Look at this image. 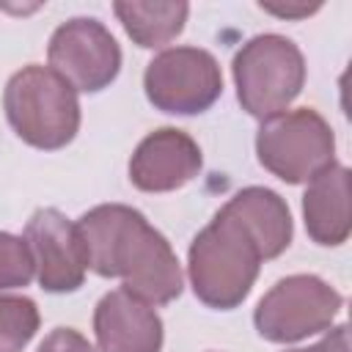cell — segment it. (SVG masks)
I'll return each mask as SVG.
<instances>
[{"label": "cell", "instance_id": "obj_1", "mask_svg": "<svg viewBox=\"0 0 352 352\" xmlns=\"http://www.w3.org/2000/svg\"><path fill=\"white\" fill-rule=\"evenodd\" d=\"M88 270L121 278L124 289L148 305L173 302L182 289V267L170 242L126 204H99L77 223Z\"/></svg>", "mask_w": 352, "mask_h": 352}, {"label": "cell", "instance_id": "obj_2", "mask_svg": "<svg viewBox=\"0 0 352 352\" xmlns=\"http://www.w3.org/2000/svg\"><path fill=\"white\" fill-rule=\"evenodd\" d=\"M261 250L250 231L220 206L209 226H204L190 242L187 253V275L195 297L217 311H231L245 302L250 294L258 267Z\"/></svg>", "mask_w": 352, "mask_h": 352}, {"label": "cell", "instance_id": "obj_3", "mask_svg": "<svg viewBox=\"0 0 352 352\" xmlns=\"http://www.w3.org/2000/svg\"><path fill=\"white\" fill-rule=\"evenodd\" d=\"M3 107L11 129L41 151L63 148L80 129L77 91L60 74L38 63L22 66L8 77Z\"/></svg>", "mask_w": 352, "mask_h": 352}, {"label": "cell", "instance_id": "obj_4", "mask_svg": "<svg viewBox=\"0 0 352 352\" xmlns=\"http://www.w3.org/2000/svg\"><path fill=\"white\" fill-rule=\"evenodd\" d=\"M236 99L253 118H272L300 96L305 85V58L300 47L278 33L253 36L231 63Z\"/></svg>", "mask_w": 352, "mask_h": 352}, {"label": "cell", "instance_id": "obj_5", "mask_svg": "<svg viewBox=\"0 0 352 352\" xmlns=\"http://www.w3.org/2000/svg\"><path fill=\"white\" fill-rule=\"evenodd\" d=\"M256 154L280 182L305 184L336 162V135L314 107H300L261 121Z\"/></svg>", "mask_w": 352, "mask_h": 352}, {"label": "cell", "instance_id": "obj_6", "mask_svg": "<svg viewBox=\"0 0 352 352\" xmlns=\"http://www.w3.org/2000/svg\"><path fill=\"white\" fill-rule=\"evenodd\" d=\"M341 302V294L319 275H289L258 300L253 324L261 338L272 344H292L330 330Z\"/></svg>", "mask_w": 352, "mask_h": 352}, {"label": "cell", "instance_id": "obj_7", "mask_svg": "<svg viewBox=\"0 0 352 352\" xmlns=\"http://www.w3.org/2000/svg\"><path fill=\"white\" fill-rule=\"evenodd\" d=\"M146 99L170 116H198L223 94V72L201 47H170L154 55L143 72Z\"/></svg>", "mask_w": 352, "mask_h": 352}, {"label": "cell", "instance_id": "obj_8", "mask_svg": "<svg viewBox=\"0 0 352 352\" xmlns=\"http://www.w3.org/2000/svg\"><path fill=\"white\" fill-rule=\"evenodd\" d=\"M47 60L74 91L96 94L121 72V47L113 33L94 16H74L55 28Z\"/></svg>", "mask_w": 352, "mask_h": 352}, {"label": "cell", "instance_id": "obj_9", "mask_svg": "<svg viewBox=\"0 0 352 352\" xmlns=\"http://www.w3.org/2000/svg\"><path fill=\"white\" fill-rule=\"evenodd\" d=\"M25 242L33 256L38 286L50 294L77 292L85 280L88 261L77 226L58 209H38L25 226Z\"/></svg>", "mask_w": 352, "mask_h": 352}, {"label": "cell", "instance_id": "obj_10", "mask_svg": "<svg viewBox=\"0 0 352 352\" xmlns=\"http://www.w3.org/2000/svg\"><path fill=\"white\" fill-rule=\"evenodd\" d=\"M201 165L198 143L176 126H162L138 143L129 160V182L143 192H170L192 182Z\"/></svg>", "mask_w": 352, "mask_h": 352}, {"label": "cell", "instance_id": "obj_11", "mask_svg": "<svg viewBox=\"0 0 352 352\" xmlns=\"http://www.w3.org/2000/svg\"><path fill=\"white\" fill-rule=\"evenodd\" d=\"M94 336L96 352H160L165 333L154 305L113 289L94 308Z\"/></svg>", "mask_w": 352, "mask_h": 352}, {"label": "cell", "instance_id": "obj_12", "mask_svg": "<svg viewBox=\"0 0 352 352\" xmlns=\"http://www.w3.org/2000/svg\"><path fill=\"white\" fill-rule=\"evenodd\" d=\"M302 217H305V231L316 245L336 248L346 242L352 228L346 165L333 162L308 182V190L302 195Z\"/></svg>", "mask_w": 352, "mask_h": 352}, {"label": "cell", "instance_id": "obj_13", "mask_svg": "<svg viewBox=\"0 0 352 352\" xmlns=\"http://www.w3.org/2000/svg\"><path fill=\"white\" fill-rule=\"evenodd\" d=\"M226 212H231L256 239L261 258L280 256L292 242V214L286 201L270 190V187H245L234 192L226 204Z\"/></svg>", "mask_w": 352, "mask_h": 352}, {"label": "cell", "instance_id": "obj_14", "mask_svg": "<svg viewBox=\"0 0 352 352\" xmlns=\"http://www.w3.org/2000/svg\"><path fill=\"white\" fill-rule=\"evenodd\" d=\"M113 14L124 25L126 36L143 47L154 50L168 41H173L187 22L190 6L187 3H132V0H118L113 3Z\"/></svg>", "mask_w": 352, "mask_h": 352}, {"label": "cell", "instance_id": "obj_15", "mask_svg": "<svg viewBox=\"0 0 352 352\" xmlns=\"http://www.w3.org/2000/svg\"><path fill=\"white\" fill-rule=\"evenodd\" d=\"M38 330V308L25 294H0V352H22Z\"/></svg>", "mask_w": 352, "mask_h": 352}, {"label": "cell", "instance_id": "obj_16", "mask_svg": "<svg viewBox=\"0 0 352 352\" xmlns=\"http://www.w3.org/2000/svg\"><path fill=\"white\" fill-rule=\"evenodd\" d=\"M36 275L30 248L25 236L0 231V292L28 286Z\"/></svg>", "mask_w": 352, "mask_h": 352}, {"label": "cell", "instance_id": "obj_17", "mask_svg": "<svg viewBox=\"0 0 352 352\" xmlns=\"http://www.w3.org/2000/svg\"><path fill=\"white\" fill-rule=\"evenodd\" d=\"M36 352H96L94 344L74 327H55Z\"/></svg>", "mask_w": 352, "mask_h": 352}, {"label": "cell", "instance_id": "obj_18", "mask_svg": "<svg viewBox=\"0 0 352 352\" xmlns=\"http://www.w3.org/2000/svg\"><path fill=\"white\" fill-rule=\"evenodd\" d=\"M289 352H349V330H346V324H338L322 341L302 346V349H289Z\"/></svg>", "mask_w": 352, "mask_h": 352}, {"label": "cell", "instance_id": "obj_19", "mask_svg": "<svg viewBox=\"0 0 352 352\" xmlns=\"http://www.w3.org/2000/svg\"><path fill=\"white\" fill-rule=\"evenodd\" d=\"M267 14H275L280 19H302V16H311L314 11L322 8V3H258Z\"/></svg>", "mask_w": 352, "mask_h": 352}]
</instances>
